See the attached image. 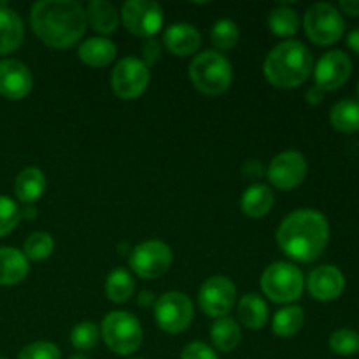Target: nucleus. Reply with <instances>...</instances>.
I'll list each match as a JSON object with an SVG mask.
<instances>
[{
    "mask_svg": "<svg viewBox=\"0 0 359 359\" xmlns=\"http://www.w3.org/2000/svg\"><path fill=\"white\" fill-rule=\"evenodd\" d=\"M30 23L35 35L49 48H72L86 30V11L74 0H42L34 4Z\"/></svg>",
    "mask_w": 359,
    "mask_h": 359,
    "instance_id": "nucleus-1",
    "label": "nucleus"
},
{
    "mask_svg": "<svg viewBox=\"0 0 359 359\" xmlns=\"http://www.w3.org/2000/svg\"><path fill=\"white\" fill-rule=\"evenodd\" d=\"M277 244L294 262L311 263L323 255L330 241L328 219L319 210L298 209L277 230Z\"/></svg>",
    "mask_w": 359,
    "mask_h": 359,
    "instance_id": "nucleus-2",
    "label": "nucleus"
},
{
    "mask_svg": "<svg viewBox=\"0 0 359 359\" xmlns=\"http://www.w3.org/2000/svg\"><path fill=\"white\" fill-rule=\"evenodd\" d=\"M314 67L312 53L300 41H286L269 53L263 72L272 86L280 90L298 88L309 79Z\"/></svg>",
    "mask_w": 359,
    "mask_h": 359,
    "instance_id": "nucleus-3",
    "label": "nucleus"
},
{
    "mask_svg": "<svg viewBox=\"0 0 359 359\" xmlns=\"http://www.w3.org/2000/svg\"><path fill=\"white\" fill-rule=\"evenodd\" d=\"M231 77H233L231 63L228 62L226 56L214 49L200 53L189 63V79L193 86L209 97L223 95L230 88Z\"/></svg>",
    "mask_w": 359,
    "mask_h": 359,
    "instance_id": "nucleus-4",
    "label": "nucleus"
},
{
    "mask_svg": "<svg viewBox=\"0 0 359 359\" xmlns=\"http://www.w3.org/2000/svg\"><path fill=\"white\" fill-rule=\"evenodd\" d=\"M100 335L112 353L130 356L142 344V326L135 316L116 311L104 318Z\"/></svg>",
    "mask_w": 359,
    "mask_h": 359,
    "instance_id": "nucleus-5",
    "label": "nucleus"
},
{
    "mask_svg": "<svg viewBox=\"0 0 359 359\" xmlns=\"http://www.w3.org/2000/svg\"><path fill=\"white\" fill-rule=\"evenodd\" d=\"M262 290L266 297L277 304H291L297 302L302 297L305 287L304 273L298 266L291 265V263L277 262L266 266L263 272Z\"/></svg>",
    "mask_w": 359,
    "mask_h": 359,
    "instance_id": "nucleus-6",
    "label": "nucleus"
},
{
    "mask_svg": "<svg viewBox=\"0 0 359 359\" xmlns=\"http://www.w3.org/2000/svg\"><path fill=\"white\" fill-rule=\"evenodd\" d=\"M304 27L307 32V37L314 44L330 46L342 39L344 30H346V21L335 6L319 2L309 7L304 18Z\"/></svg>",
    "mask_w": 359,
    "mask_h": 359,
    "instance_id": "nucleus-7",
    "label": "nucleus"
},
{
    "mask_svg": "<svg viewBox=\"0 0 359 359\" xmlns=\"http://www.w3.org/2000/svg\"><path fill=\"white\" fill-rule=\"evenodd\" d=\"M149 67L135 56H126L112 70V90L123 100H135L149 84Z\"/></svg>",
    "mask_w": 359,
    "mask_h": 359,
    "instance_id": "nucleus-8",
    "label": "nucleus"
},
{
    "mask_svg": "<svg viewBox=\"0 0 359 359\" xmlns=\"http://www.w3.org/2000/svg\"><path fill=\"white\" fill-rule=\"evenodd\" d=\"M193 316L195 312H193L191 300L179 291L165 293L154 304V318H156L158 326L172 335L188 330L193 321Z\"/></svg>",
    "mask_w": 359,
    "mask_h": 359,
    "instance_id": "nucleus-9",
    "label": "nucleus"
},
{
    "mask_svg": "<svg viewBox=\"0 0 359 359\" xmlns=\"http://www.w3.org/2000/svg\"><path fill=\"white\" fill-rule=\"evenodd\" d=\"M172 265V249L161 241H147L132 249L130 266L142 279H158Z\"/></svg>",
    "mask_w": 359,
    "mask_h": 359,
    "instance_id": "nucleus-10",
    "label": "nucleus"
},
{
    "mask_svg": "<svg viewBox=\"0 0 359 359\" xmlns=\"http://www.w3.org/2000/svg\"><path fill=\"white\" fill-rule=\"evenodd\" d=\"M123 25L139 37L158 34L163 25V9L153 0H128L121 9Z\"/></svg>",
    "mask_w": 359,
    "mask_h": 359,
    "instance_id": "nucleus-11",
    "label": "nucleus"
},
{
    "mask_svg": "<svg viewBox=\"0 0 359 359\" xmlns=\"http://www.w3.org/2000/svg\"><path fill=\"white\" fill-rule=\"evenodd\" d=\"M237 287L228 277L214 276L202 284L198 293L200 309L210 318H224L233 309Z\"/></svg>",
    "mask_w": 359,
    "mask_h": 359,
    "instance_id": "nucleus-12",
    "label": "nucleus"
},
{
    "mask_svg": "<svg viewBox=\"0 0 359 359\" xmlns=\"http://www.w3.org/2000/svg\"><path fill=\"white\" fill-rule=\"evenodd\" d=\"M266 175L277 189L290 191L298 188L307 177V160L300 151H284L273 158Z\"/></svg>",
    "mask_w": 359,
    "mask_h": 359,
    "instance_id": "nucleus-13",
    "label": "nucleus"
},
{
    "mask_svg": "<svg viewBox=\"0 0 359 359\" xmlns=\"http://www.w3.org/2000/svg\"><path fill=\"white\" fill-rule=\"evenodd\" d=\"M353 72V62L347 53L335 49L323 56L314 69L316 86L325 91H335L349 81Z\"/></svg>",
    "mask_w": 359,
    "mask_h": 359,
    "instance_id": "nucleus-14",
    "label": "nucleus"
},
{
    "mask_svg": "<svg viewBox=\"0 0 359 359\" xmlns=\"http://www.w3.org/2000/svg\"><path fill=\"white\" fill-rule=\"evenodd\" d=\"M34 86V79L25 63L18 60L0 62V95L9 100H21Z\"/></svg>",
    "mask_w": 359,
    "mask_h": 359,
    "instance_id": "nucleus-15",
    "label": "nucleus"
},
{
    "mask_svg": "<svg viewBox=\"0 0 359 359\" xmlns=\"http://www.w3.org/2000/svg\"><path fill=\"white\" fill-rule=\"evenodd\" d=\"M309 293L319 302L337 300L344 293L346 277L337 266L323 265L312 270L307 279Z\"/></svg>",
    "mask_w": 359,
    "mask_h": 359,
    "instance_id": "nucleus-16",
    "label": "nucleus"
},
{
    "mask_svg": "<svg viewBox=\"0 0 359 359\" xmlns=\"http://www.w3.org/2000/svg\"><path fill=\"white\" fill-rule=\"evenodd\" d=\"M165 48L175 56L193 55L202 44V35L193 25L174 23L165 30Z\"/></svg>",
    "mask_w": 359,
    "mask_h": 359,
    "instance_id": "nucleus-17",
    "label": "nucleus"
},
{
    "mask_svg": "<svg viewBox=\"0 0 359 359\" xmlns=\"http://www.w3.org/2000/svg\"><path fill=\"white\" fill-rule=\"evenodd\" d=\"M25 37L23 21L16 11L9 9L6 4H0V55H9L16 51Z\"/></svg>",
    "mask_w": 359,
    "mask_h": 359,
    "instance_id": "nucleus-18",
    "label": "nucleus"
},
{
    "mask_svg": "<svg viewBox=\"0 0 359 359\" xmlns=\"http://www.w3.org/2000/svg\"><path fill=\"white\" fill-rule=\"evenodd\" d=\"M28 259L14 248H0V286H14L28 276Z\"/></svg>",
    "mask_w": 359,
    "mask_h": 359,
    "instance_id": "nucleus-19",
    "label": "nucleus"
},
{
    "mask_svg": "<svg viewBox=\"0 0 359 359\" xmlns=\"http://www.w3.org/2000/svg\"><path fill=\"white\" fill-rule=\"evenodd\" d=\"M84 11H86V23L98 34L109 35L118 30L119 14L107 0H93Z\"/></svg>",
    "mask_w": 359,
    "mask_h": 359,
    "instance_id": "nucleus-20",
    "label": "nucleus"
},
{
    "mask_svg": "<svg viewBox=\"0 0 359 359\" xmlns=\"http://www.w3.org/2000/svg\"><path fill=\"white\" fill-rule=\"evenodd\" d=\"M46 191V175L41 168L27 167L18 174L14 181V193L18 198L25 203H34L44 195Z\"/></svg>",
    "mask_w": 359,
    "mask_h": 359,
    "instance_id": "nucleus-21",
    "label": "nucleus"
},
{
    "mask_svg": "<svg viewBox=\"0 0 359 359\" xmlns=\"http://www.w3.org/2000/svg\"><path fill=\"white\" fill-rule=\"evenodd\" d=\"M273 202H276V196H273V191L269 186L255 184L244 191L241 200V207L245 216L259 219V217L266 216L272 210Z\"/></svg>",
    "mask_w": 359,
    "mask_h": 359,
    "instance_id": "nucleus-22",
    "label": "nucleus"
},
{
    "mask_svg": "<svg viewBox=\"0 0 359 359\" xmlns=\"http://www.w3.org/2000/svg\"><path fill=\"white\" fill-rule=\"evenodd\" d=\"M77 55L86 65L105 67L116 58V46L105 37H91L79 46Z\"/></svg>",
    "mask_w": 359,
    "mask_h": 359,
    "instance_id": "nucleus-23",
    "label": "nucleus"
},
{
    "mask_svg": "<svg viewBox=\"0 0 359 359\" xmlns=\"http://www.w3.org/2000/svg\"><path fill=\"white\" fill-rule=\"evenodd\" d=\"M238 321L251 330H259L269 321V307L265 300L256 293H249L241 298L237 307Z\"/></svg>",
    "mask_w": 359,
    "mask_h": 359,
    "instance_id": "nucleus-24",
    "label": "nucleus"
},
{
    "mask_svg": "<svg viewBox=\"0 0 359 359\" xmlns=\"http://www.w3.org/2000/svg\"><path fill=\"white\" fill-rule=\"evenodd\" d=\"M210 339H212L216 349L223 353H231L241 344L242 332L238 323L231 318H219L210 328Z\"/></svg>",
    "mask_w": 359,
    "mask_h": 359,
    "instance_id": "nucleus-25",
    "label": "nucleus"
},
{
    "mask_svg": "<svg viewBox=\"0 0 359 359\" xmlns=\"http://www.w3.org/2000/svg\"><path fill=\"white\" fill-rule=\"evenodd\" d=\"M305 321L304 309L298 307V305H290V307H284L273 316L272 321V332L276 333L280 339H291V337L297 335L302 330Z\"/></svg>",
    "mask_w": 359,
    "mask_h": 359,
    "instance_id": "nucleus-26",
    "label": "nucleus"
},
{
    "mask_svg": "<svg viewBox=\"0 0 359 359\" xmlns=\"http://www.w3.org/2000/svg\"><path fill=\"white\" fill-rule=\"evenodd\" d=\"M333 128L344 133L359 132V102L340 100L330 111Z\"/></svg>",
    "mask_w": 359,
    "mask_h": 359,
    "instance_id": "nucleus-27",
    "label": "nucleus"
},
{
    "mask_svg": "<svg viewBox=\"0 0 359 359\" xmlns=\"http://www.w3.org/2000/svg\"><path fill=\"white\" fill-rule=\"evenodd\" d=\"M133 290H135V284H133L132 276L123 269H118L109 273L107 280H105V294L114 304L128 302L132 298Z\"/></svg>",
    "mask_w": 359,
    "mask_h": 359,
    "instance_id": "nucleus-28",
    "label": "nucleus"
},
{
    "mask_svg": "<svg viewBox=\"0 0 359 359\" xmlns=\"http://www.w3.org/2000/svg\"><path fill=\"white\" fill-rule=\"evenodd\" d=\"M269 27L273 35L279 37H291L298 32L300 20H298L297 11H293L287 6H279L270 13Z\"/></svg>",
    "mask_w": 359,
    "mask_h": 359,
    "instance_id": "nucleus-29",
    "label": "nucleus"
},
{
    "mask_svg": "<svg viewBox=\"0 0 359 359\" xmlns=\"http://www.w3.org/2000/svg\"><path fill=\"white\" fill-rule=\"evenodd\" d=\"M53 251H55V241L46 231H35L25 241L23 255L27 256V259L42 262V259L49 258Z\"/></svg>",
    "mask_w": 359,
    "mask_h": 359,
    "instance_id": "nucleus-30",
    "label": "nucleus"
},
{
    "mask_svg": "<svg viewBox=\"0 0 359 359\" xmlns=\"http://www.w3.org/2000/svg\"><path fill=\"white\" fill-rule=\"evenodd\" d=\"M210 41L221 51H230L238 42V27L231 20H219L214 23Z\"/></svg>",
    "mask_w": 359,
    "mask_h": 359,
    "instance_id": "nucleus-31",
    "label": "nucleus"
},
{
    "mask_svg": "<svg viewBox=\"0 0 359 359\" xmlns=\"http://www.w3.org/2000/svg\"><path fill=\"white\" fill-rule=\"evenodd\" d=\"M98 340H100V332H98L97 325L91 321L79 323L74 326L72 333H70V342L79 351L93 349L98 346Z\"/></svg>",
    "mask_w": 359,
    "mask_h": 359,
    "instance_id": "nucleus-32",
    "label": "nucleus"
},
{
    "mask_svg": "<svg viewBox=\"0 0 359 359\" xmlns=\"http://www.w3.org/2000/svg\"><path fill=\"white\" fill-rule=\"evenodd\" d=\"M328 344L330 349L339 356H353L359 351V333L354 330H337Z\"/></svg>",
    "mask_w": 359,
    "mask_h": 359,
    "instance_id": "nucleus-33",
    "label": "nucleus"
},
{
    "mask_svg": "<svg viewBox=\"0 0 359 359\" xmlns=\"http://www.w3.org/2000/svg\"><path fill=\"white\" fill-rule=\"evenodd\" d=\"M20 217L21 209L18 207V203L11 200L9 196L0 195V237H6L7 233H11L20 223Z\"/></svg>",
    "mask_w": 359,
    "mask_h": 359,
    "instance_id": "nucleus-34",
    "label": "nucleus"
},
{
    "mask_svg": "<svg viewBox=\"0 0 359 359\" xmlns=\"http://www.w3.org/2000/svg\"><path fill=\"white\" fill-rule=\"evenodd\" d=\"M60 349L56 344L53 342H34L28 344L27 347H23L18 359H60Z\"/></svg>",
    "mask_w": 359,
    "mask_h": 359,
    "instance_id": "nucleus-35",
    "label": "nucleus"
},
{
    "mask_svg": "<svg viewBox=\"0 0 359 359\" xmlns=\"http://www.w3.org/2000/svg\"><path fill=\"white\" fill-rule=\"evenodd\" d=\"M181 359H219L216 351L205 342H191L182 349Z\"/></svg>",
    "mask_w": 359,
    "mask_h": 359,
    "instance_id": "nucleus-36",
    "label": "nucleus"
},
{
    "mask_svg": "<svg viewBox=\"0 0 359 359\" xmlns=\"http://www.w3.org/2000/svg\"><path fill=\"white\" fill-rule=\"evenodd\" d=\"M160 55H161V46H160V42L154 41V39H151V41L144 42V46H142V56H144V60H142V62L146 63L147 67L153 65V63H156L158 58H160Z\"/></svg>",
    "mask_w": 359,
    "mask_h": 359,
    "instance_id": "nucleus-37",
    "label": "nucleus"
},
{
    "mask_svg": "<svg viewBox=\"0 0 359 359\" xmlns=\"http://www.w3.org/2000/svg\"><path fill=\"white\" fill-rule=\"evenodd\" d=\"M263 172H265V168H263V165L259 163V161H256V160L248 161V163L244 165V174L248 175L249 179L262 177Z\"/></svg>",
    "mask_w": 359,
    "mask_h": 359,
    "instance_id": "nucleus-38",
    "label": "nucleus"
},
{
    "mask_svg": "<svg viewBox=\"0 0 359 359\" xmlns=\"http://www.w3.org/2000/svg\"><path fill=\"white\" fill-rule=\"evenodd\" d=\"M325 93H326L325 90H321V88L316 86V84H314V86L309 88V90H307V102H309V104H312V105L321 104L323 98H325Z\"/></svg>",
    "mask_w": 359,
    "mask_h": 359,
    "instance_id": "nucleus-39",
    "label": "nucleus"
},
{
    "mask_svg": "<svg viewBox=\"0 0 359 359\" xmlns=\"http://www.w3.org/2000/svg\"><path fill=\"white\" fill-rule=\"evenodd\" d=\"M340 11L349 16H359V0H342L339 4Z\"/></svg>",
    "mask_w": 359,
    "mask_h": 359,
    "instance_id": "nucleus-40",
    "label": "nucleus"
},
{
    "mask_svg": "<svg viewBox=\"0 0 359 359\" xmlns=\"http://www.w3.org/2000/svg\"><path fill=\"white\" fill-rule=\"evenodd\" d=\"M347 44H349V48L353 49L354 53H358L359 55V27L351 32L349 37H347Z\"/></svg>",
    "mask_w": 359,
    "mask_h": 359,
    "instance_id": "nucleus-41",
    "label": "nucleus"
},
{
    "mask_svg": "<svg viewBox=\"0 0 359 359\" xmlns=\"http://www.w3.org/2000/svg\"><path fill=\"white\" fill-rule=\"evenodd\" d=\"M151 302H153V293H149V291H144V293H140L139 297V304L140 305H151Z\"/></svg>",
    "mask_w": 359,
    "mask_h": 359,
    "instance_id": "nucleus-42",
    "label": "nucleus"
},
{
    "mask_svg": "<svg viewBox=\"0 0 359 359\" xmlns=\"http://www.w3.org/2000/svg\"><path fill=\"white\" fill-rule=\"evenodd\" d=\"M21 216H23L25 219H34V217L37 216V210H35L34 207H27V209H25L23 212H21Z\"/></svg>",
    "mask_w": 359,
    "mask_h": 359,
    "instance_id": "nucleus-43",
    "label": "nucleus"
},
{
    "mask_svg": "<svg viewBox=\"0 0 359 359\" xmlns=\"http://www.w3.org/2000/svg\"><path fill=\"white\" fill-rule=\"evenodd\" d=\"M69 359H91V358H88L86 354H83V353H77V354H74V356H70Z\"/></svg>",
    "mask_w": 359,
    "mask_h": 359,
    "instance_id": "nucleus-44",
    "label": "nucleus"
},
{
    "mask_svg": "<svg viewBox=\"0 0 359 359\" xmlns=\"http://www.w3.org/2000/svg\"><path fill=\"white\" fill-rule=\"evenodd\" d=\"M358 97H359V83H358Z\"/></svg>",
    "mask_w": 359,
    "mask_h": 359,
    "instance_id": "nucleus-45",
    "label": "nucleus"
},
{
    "mask_svg": "<svg viewBox=\"0 0 359 359\" xmlns=\"http://www.w3.org/2000/svg\"><path fill=\"white\" fill-rule=\"evenodd\" d=\"M0 359H6V358H0Z\"/></svg>",
    "mask_w": 359,
    "mask_h": 359,
    "instance_id": "nucleus-46",
    "label": "nucleus"
},
{
    "mask_svg": "<svg viewBox=\"0 0 359 359\" xmlns=\"http://www.w3.org/2000/svg\"><path fill=\"white\" fill-rule=\"evenodd\" d=\"M135 359H140V358H135Z\"/></svg>",
    "mask_w": 359,
    "mask_h": 359,
    "instance_id": "nucleus-47",
    "label": "nucleus"
}]
</instances>
